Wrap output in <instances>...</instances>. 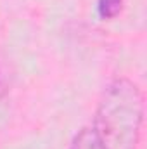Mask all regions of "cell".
Here are the masks:
<instances>
[{
    "instance_id": "obj_1",
    "label": "cell",
    "mask_w": 147,
    "mask_h": 149,
    "mask_svg": "<svg viewBox=\"0 0 147 149\" xmlns=\"http://www.w3.org/2000/svg\"><path fill=\"white\" fill-rule=\"evenodd\" d=\"M144 113L142 88L128 76H116L101 94L92 127L106 149H139Z\"/></svg>"
},
{
    "instance_id": "obj_2",
    "label": "cell",
    "mask_w": 147,
    "mask_h": 149,
    "mask_svg": "<svg viewBox=\"0 0 147 149\" xmlns=\"http://www.w3.org/2000/svg\"><path fill=\"white\" fill-rule=\"evenodd\" d=\"M68 149H106V148H104L102 141L99 139L97 132L94 130V127L88 125V127L80 128L74 134Z\"/></svg>"
},
{
    "instance_id": "obj_3",
    "label": "cell",
    "mask_w": 147,
    "mask_h": 149,
    "mask_svg": "<svg viewBox=\"0 0 147 149\" xmlns=\"http://www.w3.org/2000/svg\"><path fill=\"white\" fill-rule=\"evenodd\" d=\"M12 80H14V68L10 59L0 52V101L10 92L12 87Z\"/></svg>"
},
{
    "instance_id": "obj_4",
    "label": "cell",
    "mask_w": 147,
    "mask_h": 149,
    "mask_svg": "<svg viewBox=\"0 0 147 149\" xmlns=\"http://www.w3.org/2000/svg\"><path fill=\"white\" fill-rule=\"evenodd\" d=\"M123 5H125V0H99L97 2V14L101 19L109 21V19H114L116 16L121 14Z\"/></svg>"
}]
</instances>
